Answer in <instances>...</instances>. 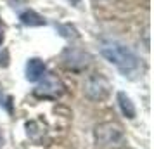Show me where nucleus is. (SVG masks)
Listing matches in <instances>:
<instances>
[{
  "label": "nucleus",
  "mask_w": 154,
  "mask_h": 149,
  "mask_svg": "<svg viewBox=\"0 0 154 149\" xmlns=\"http://www.w3.org/2000/svg\"><path fill=\"white\" fill-rule=\"evenodd\" d=\"M100 54L125 75L135 73L140 68V59L137 57V54L133 50H130L126 45H123V43H118V42L102 43Z\"/></svg>",
  "instance_id": "1"
},
{
  "label": "nucleus",
  "mask_w": 154,
  "mask_h": 149,
  "mask_svg": "<svg viewBox=\"0 0 154 149\" xmlns=\"http://www.w3.org/2000/svg\"><path fill=\"white\" fill-rule=\"evenodd\" d=\"M95 144L102 149H123L126 144V135L123 127L116 121H102L94 130Z\"/></svg>",
  "instance_id": "2"
},
{
  "label": "nucleus",
  "mask_w": 154,
  "mask_h": 149,
  "mask_svg": "<svg viewBox=\"0 0 154 149\" xmlns=\"http://www.w3.org/2000/svg\"><path fill=\"white\" fill-rule=\"evenodd\" d=\"M109 92H111V83L104 75L94 73V75L87 76L83 85V94L90 101H102L109 95Z\"/></svg>",
  "instance_id": "3"
},
{
  "label": "nucleus",
  "mask_w": 154,
  "mask_h": 149,
  "mask_svg": "<svg viewBox=\"0 0 154 149\" xmlns=\"http://www.w3.org/2000/svg\"><path fill=\"white\" fill-rule=\"evenodd\" d=\"M36 97H43V99H57L64 94V83L61 78L54 75V73H45L42 78L38 80L35 92Z\"/></svg>",
  "instance_id": "4"
},
{
  "label": "nucleus",
  "mask_w": 154,
  "mask_h": 149,
  "mask_svg": "<svg viewBox=\"0 0 154 149\" xmlns=\"http://www.w3.org/2000/svg\"><path fill=\"white\" fill-rule=\"evenodd\" d=\"M63 61H64V64H66V68H69V70H73V71H82L90 64V56L85 54L83 50H78V49L69 47V49L64 50Z\"/></svg>",
  "instance_id": "5"
},
{
  "label": "nucleus",
  "mask_w": 154,
  "mask_h": 149,
  "mask_svg": "<svg viewBox=\"0 0 154 149\" xmlns=\"http://www.w3.org/2000/svg\"><path fill=\"white\" fill-rule=\"evenodd\" d=\"M45 73H47V66L42 59H38V57L28 59V63H26V80L28 82H38Z\"/></svg>",
  "instance_id": "6"
},
{
  "label": "nucleus",
  "mask_w": 154,
  "mask_h": 149,
  "mask_svg": "<svg viewBox=\"0 0 154 149\" xmlns=\"http://www.w3.org/2000/svg\"><path fill=\"white\" fill-rule=\"evenodd\" d=\"M116 99H118V106L121 109L123 116H126L128 120H133L137 116V111H135V106H133L132 99L126 95L125 92H118L116 94Z\"/></svg>",
  "instance_id": "7"
},
{
  "label": "nucleus",
  "mask_w": 154,
  "mask_h": 149,
  "mask_svg": "<svg viewBox=\"0 0 154 149\" xmlns=\"http://www.w3.org/2000/svg\"><path fill=\"white\" fill-rule=\"evenodd\" d=\"M19 19H21L23 24H26V26H42L45 24V19H43L40 14H36L35 11H26V12H23L19 16Z\"/></svg>",
  "instance_id": "8"
},
{
  "label": "nucleus",
  "mask_w": 154,
  "mask_h": 149,
  "mask_svg": "<svg viewBox=\"0 0 154 149\" xmlns=\"http://www.w3.org/2000/svg\"><path fill=\"white\" fill-rule=\"evenodd\" d=\"M4 42V28H2V24H0V45Z\"/></svg>",
  "instance_id": "9"
}]
</instances>
